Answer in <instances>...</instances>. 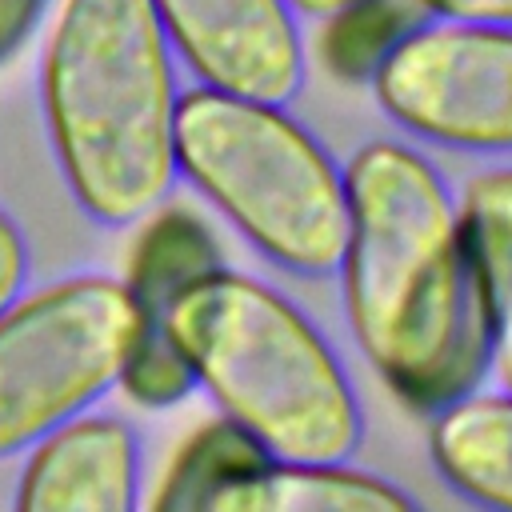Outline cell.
<instances>
[{
	"mask_svg": "<svg viewBox=\"0 0 512 512\" xmlns=\"http://www.w3.org/2000/svg\"><path fill=\"white\" fill-rule=\"evenodd\" d=\"M172 52L200 84L288 104L304 84V36L292 0H152Z\"/></svg>",
	"mask_w": 512,
	"mask_h": 512,
	"instance_id": "obj_7",
	"label": "cell"
},
{
	"mask_svg": "<svg viewBox=\"0 0 512 512\" xmlns=\"http://www.w3.org/2000/svg\"><path fill=\"white\" fill-rule=\"evenodd\" d=\"M148 312L112 276H68L0 312V460L116 388Z\"/></svg>",
	"mask_w": 512,
	"mask_h": 512,
	"instance_id": "obj_5",
	"label": "cell"
},
{
	"mask_svg": "<svg viewBox=\"0 0 512 512\" xmlns=\"http://www.w3.org/2000/svg\"><path fill=\"white\" fill-rule=\"evenodd\" d=\"M48 0H0V64H8L36 32Z\"/></svg>",
	"mask_w": 512,
	"mask_h": 512,
	"instance_id": "obj_17",
	"label": "cell"
},
{
	"mask_svg": "<svg viewBox=\"0 0 512 512\" xmlns=\"http://www.w3.org/2000/svg\"><path fill=\"white\" fill-rule=\"evenodd\" d=\"M332 28L324 36L328 64L340 76L364 80L380 64V56L408 32V16L392 0H356L328 16Z\"/></svg>",
	"mask_w": 512,
	"mask_h": 512,
	"instance_id": "obj_14",
	"label": "cell"
},
{
	"mask_svg": "<svg viewBox=\"0 0 512 512\" xmlns=\"http://www.w3.org/2000/svg\"><path fill=\"white\" fill-rule=\"evenodd\" d=\"M28 280V244L20 224L0 208V312L24 292Z\"/></svg>",
	"mask_w": 512,
	"mask_h": 512,
	"instance_id": "obj_16",
	"label": "cell"
},
{
	"mask_svg": "<svg viewBox=\"0 0 512 512\" xmlns=\"http://www.w3.org/2000/svg\"><path fill=\"white\" fill-rule=\"evenodd\" d=\"M432 460L460 496L512 512V392L444 400L432 420Z\"/></svg>",
	"mask_w": 512,
	"mask_h": 512,
	"instance_id": "obj_11",
	"label": "cell"
},
{
	"mask_svg": "<svg viewBox=\"0 0 512 512\" xmlns=\"http://www.w3.org/2000/svg\"><path fill=\"white\" fill-rule=\"evenodd\" d=\"M140 500V444L116 416H72L32 444L20 472L24 512H132Z\"/></svg>",
	"mask_w": 512,
	"mask_h": 512,
	"instance_id": "obj_8",
	"label": "cell"
},
{
	"mask_svg": "<svg viewBox=\"0 0 512 512\" xmlns=\"http://www.w3.org/2000/svg\"><path fill=\"white\" fill-rule=\"evenodd\" d=\"M212 268H220V248H216L212 232L204 228V220L184 208H168L144 224V232L136 240L128 288L136 292L144 312L156 320L160 308L184 284H192L196 276H204Z\"/></svg>",
	"mask_w": 512,
	"mask_h": 512,
	"instance_id": "obj_12",
	"label": "cell"
},
{
	"mask_svg": "<svg viewBox=\"0 0 512 512\" xmlns=\"http://www.w3.org/2000/svg\"><path fill=\"white\" fill-rule=\"evenodd\" d=\"M176 172L272 264L296 276L340 268L348 236L344 168L284 104L208 84L180 92Z\"/></svg>",
	"mask_w": 512,
	"mask_h": 512,
	"instance_id": "obj_4",
	"label": "cell"
},
{
	"mask_svg": "<svg viewBox=\"0 0 512 512\" xmlns=\"http://www.w3.org/2000/svg\"><path fill=\"white\" fill-rule=\"evenodd\" d=\"M344 312L360 352L412 404L460 396L484 356L460 200L416 148L364 144L348 168Z\"/></svg>",
	"mask_w": 512,
	"mask_h": 512,
	"instance_id": "obj_1",
	"label": "cell"
},
{
	"mask_svg": "<svg viewBox=\"0 0 512 512\" xmlns=\"http://www.w3.org/2000/svg\"><path fill=\"white\" fill-rule=\"evenodd\" d=\"M348 4H356V0H292L296 16H316V20H328L332 12L348 8Z\"/></svg>",
	"mask_w": 512,
	"mask_h": 512,
	"instance_id": "obj_19",
	"label": "cell"
},
{
	"mask_svg": "<svg viewBox=\"0 0 512 512\" xmlns=\"http://www.w3.org/2000/svg\"><path fill=\"white\" fill-rule=\"evenodd\" d=\"M432 16L448 20H480V24H512V0H420Z\"/></svg>",
	"mask_w": 512,
	"mask_h": 512,
	"instance_id": "obj_18",
	"label": "cell"
},
{
	"mask_svg": "<svg viewBox=\"0 0 512 512\" xmlns=\"http://www.w3.org/2000/svg\"><path fill=\"white\" fill-rule=\"evenodd\" d=\"M204 512H416V500L348 460H276L228 476L208 492Z\"/></svg>",
	"mask_w": 512,
	"mask_h": 512,
	"instance_id": "obj_9",
	"label": "cell"
},
{
	"mask_svg": "<svg viewBox=\"0 0 512 512\" xmlns=\"http://www.w3.org/2000/svg\"><path fill=\"white\" fill-rule=\"evenodd\" d=\"M160 328L220 416L276 460H352L364 440L356 388L324 332L276 288L212 268L184 284Z\"/></svg>",
	"mask_w": 512,
	"mask_h": 512,
	"instance_id": "obj_3",
	"label": "cell"
},
{
	"mask_svg": "<svg viewBox=\"0 0 512 512\" xmlns=\"http://www.w3.org/2000/svg\"><path fill=\"white\" fill-rule=\"evenodd\" d=\"M372 92L388 120L420 140L512 152V24H412L372 68Z\"/></svg>",
	"mask_w": 512,
	"mask_h": 512,
	"instance_id": "obj_6",
	"label": "cell"
},
{
	"mask_svg": "<svg viewBox=\"0 0 512 512\" xmlns=\"http://www.w3.org/2000/svg\"><path fill=\"white\" fill-rule=\"evenodd\" d=\"M116 388H124V396L140 408H168V404H180L192 388H196V376H192V364L184 360V352L168 340V332L160 328V320H148L144 336L136 340L132 356L124 360L120 368V380Z\"/></svg>",
	"mask_w": 512,
	"mask_h": 512,
	"instance_id": "obj_15",
	"label": "cell"
},
{
	"mask_svg": "<svg viewBox=\"0 0 512 512\" xmlns=\"http://www.w3.org/2000/svg\"><path fill=\"white\" fill-rule=\"evenodd\" d=\"M176 52L152 0H64L40 104L72 200L104 228L156 212L176 184Z\"/></svg>",
	"mask_w": 512,
	"mask_h": 512,
	"instance_id": "obj_2",
	"label": "cell"
},
{
	"mask_svg": "<svg viewBox=\"0 0 512 512\" xmlns=\"http://www.w3.org/2000/svg\"><path fill=\"white\" fill-rule=\"evenodd\" d=\"M460 224L484 356L500 388L512 392V168H488L464 184Z\"/></svg>",
	"mask_w": 512,
	"mask_h": 512,
	"instance_id": "obj_10",
	"label": "cell"
},
{
	"mask_svg": "<svg viewBox=\"0 0 512 512\" xmlns=\"http://www.w3.org/2000/svg\"><path fill=\"white\" fill-rule=\"evenodd\" d=\"M268 452L244 432L236 428L228 416L212 420L208 428H200L184 448L180 456L172 460L168 476L160 480L156 496H152V508L156 512H184V508H204L208 492L220 488L228 476L260 464Z\"/></svg>",
	"mask_w": 512,
	"mask_h": 512,
	"instance_id": "obj_13",
	"label": "cell"
}]
</instances>
